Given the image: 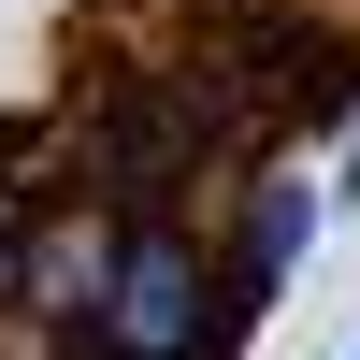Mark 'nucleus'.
Returning <instances> with one entry per match:
<instances>
[{
	"label": "nucleus",
	"instance_id": "nucleus-1",
	"mask_svg": "<svg viewBox=\"0 0 360 360\" xmlns=\"http://www.w3.org/2000/svg\"><path fill=\"white\" fill-rule=\"evenodd\" d=\"M303 245H317V188H303V173H245V245H217L231 259V288H245V303H274V288L288 274H303Z\"/></svg>",
	"mask_w": 360,
	"mask_h": 360
},
{
	"label": "nucleus",
	"instance_id": "nucleus-2",
	"mask_svg": "<svg viewBox=\"0 0 360 360\" xmlns=\"http://www.w3.org/2000/svg\"><path fill=\"white\" fill-rule=\"evenodd\" d=\"M15 245H29V217H15V202H0V303H15Z\"/></svg>",
	"mask_w": 360,
	"mask_h": 360
},
{
	"label": "nucleus",
	"instance_id": "nucleus-3",
	"mask_svg": "<svg viewBox=\"0 0 360 360\" xmlns=\"http://www.w3.org/2000/svg\"><path fill=\"white\" fill-rule=\"evenodd\" d=\"M346 360H360V346H346Z\"/></svg>",
	"mask_w": 360,
	"mask_h": 360
}]
</instances>
